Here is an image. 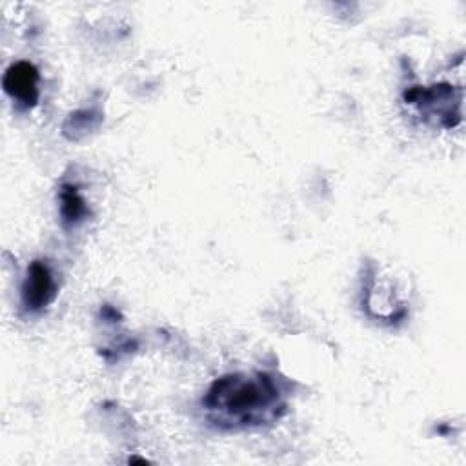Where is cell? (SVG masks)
I'll return each mask as SVG.
<instances>
[{"instance_id": "6da1fadb", "label": "cell", "mask_w": 466, "mask_h": 466, "mask_svg": "<svg viewBox=\"0 0 466 466\" xmlns=\"http://www.w3.org/2000/svg\"><path fill=\"white\" fill-rule=\"evenodd\" d=\"M202 406L208 420L222 430L271 424L286 411L280 388L268 373H229L213 380Z\"/></svg>"}, {"instance_id": "7a4b0ae2", "label": "cell", "mask_w": 466, "mask_h": 466, "mask_svg": "<svg viewBox=\"0 0 466 466\" xmlns=\"http://www.w3.org/2000/svg\"><path fill=\"white\" fill-rule=\"evenodd\" d=\"M55 297V279L46 260H33L22 284V306L29 313L42 311Z\"/></svg>"}, {"instance_id": "3957f363", "label": "cell", "mask_w": 466, "mask_h": 466, "mask_svg": "<svg viewBox=\"0 0 466 466\" xmlns=\"http://www.w3.org/2000/svg\"><path fill=\"white\" fill-rule=\"evenodd\" d=\"M4 89L5 93L24 109H31L38 102V71L29 62L11 64L4 75Z\"/></svg>"}, {"instance_id": "277c9868", "label": "cell", "mask_w": 466, "mask_h": 466, "mask_svg": "<svg viewBox=\"0 0 466 466\" xmlns=\"http://www.w3.org/2000/svg\"><path fill=\"white\" fill-rule=\"evenodd\" d=\"M60 215L62 222L67 228H73L80 224L87 217V204L78 193L76 186L73 184H64L60 187Z\"/></svg>"}]
</instances>
